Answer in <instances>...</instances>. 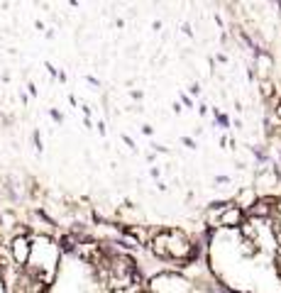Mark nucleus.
I'll use <instances>...</instances> for the list:
<instances>
[{"label": "nucleus", "mask_w": 281, "mask_h": 293, "mask_svg": "<svg viewBox=\"0 0 281 293\" xmlns=\"http://www.w3.org/2000/svg\"><path fill=\"white\" fill-rule=\"evenodd\" d=\"M244 215L247 220H269L276 215V198H271V196H259V198H254L252 205L244 210Z\"/></svg>", "instance_id": "f257e3e1"}, {"label": "nucleus", "mask_w": 281, "mask_h": 293, "mask_svg": "<svg viewBox=\"0 0 281 293\" xmlns=\"http://www.w3.org/2000/svg\"><path fill=\"white\" fill-rule=\"evenodd\" d=\"M244 222H247L244 208H240L237 203H230L225 210H220V215H218V225L220 227H242Z\"/></svg>", "instance_id": "f03ea898"}, {"label": "nucleus", "mask_w": 281, "mask_h": 293, "mask_svg": "<svg viewBox=\"0 0 281 293\" xmlns=\"http://www.w3.org/2000/svg\"><path fill=\"white\" fill-rule=\"evenodd\" d=\"M13 259H15V264L18 266H27L30 264V254H32V239L30 237H15L13 239Z\"/></svg>", "instance_id": "7ed1b4c3"}, {"label": "nucleus", "mask_w": 281, "mask_h": 293, "mask_svg": "<svg viewBox=\"0 0 281 293\" xmlns=\"http://www.w3.org/2000/svg\"><path fill=\"white\" fill-rule=\"evenodd\" d=\"M32 139H35V146H37V152H42V149H44V144H42V134H39V129H35Z\"/></svg>", "instance_id": "20e7f679"}, {"label": "nucleus", "mask_w": 281, "mask_h": 293, "mask_svg": "<svg viewBox=\"0 0 281 293\" xmlns=\"http://www.w3.org/2000/svg\"><path fill=\"white\" fill-rule=\"evenodd\" d=\"M215 122H218L220 127H227V125H230V120H227V115H223V112H218V117H215Z\"/></svg>", "instance_id": "39448f33"}, {"label": "nucleus", "mask_w": 281, "mask_h": 293, "mask_svg": "<svg viewBox=\"0 0 281 293\" xmlns=\"http://www.w3.org/2000/svg\"><path fill=\"white\" fill-rule=\"evenodd\" d=\"M49 115H52V120H54V122H61V120H64V115H61L56 108H49Z\"/></svg>", "instance_id": "423d86ee"}, {"label": "nucleus", "mask_w": 281, "mask_h": 293, "mask_svg": "<svg viewBox=\"0 0 281 293\" xmlns=\"http://www.w3.org/2000/svg\"><path fill=\"white\" fill-rule=\"evenodd\" d=\"M262 93L266 95V98L271 95V83H269V81H262Z\"/></svg>", "instance_id": "0eeeda50"}, {"label": "nucleus", "mask_w": 281, "mask_h": 293, "mask_svg": "<svg viewBox=\"0 0 281 293\" xmlns=\"http://www.w3.org/2000/svg\"><path fill=\"white\" fill-rule=\"evenodd\" d=\"M274 232H276V242H279V247H281V222L274 225Z\"/></svg>", "instance_id": "6e6552de"}, {"label": "nucleus", "mask_w": 281, "mask_h": 293, "mask_svg": "<svg viewBox=\"0 0 281 293\" xmlns=\"http://www.w3.org/2000/svg\"><path fill=\"white\" fill-rule=\"evenodd\" d=\"M86 78H88V83H91V86H100V81H98L95 76H86Z\"/></svg>", "instance_id": "1a4fd4ad"}, {"label": "nucleus", "mask_w": 281, "mask_h": 293, "mask_svg": "<svg viewBox=\"0 0 281 293\" xmlns=\"http://www.w3.org/2000/svg\"><path fill=\"white\" fill-rule=\"evenodd\" d=\"M274 261H276V269H279V274H281V247H279V254H276Z\"/></svg>", "instance_id": "9d476101"}, {"label": "nucleus", "mask_w": 281, "mask_h": 293, "mask_svg": "<svg viewBox=\"0 0 281 293\" xmlns=\"http://www.w3.org/2000/svg\"><path fill=\"white\" fill-rule=\"evenodd\" d=\"M181 100H184V105H188V108H191V105H193V100H191V98H188V95H181Z\"/></svg>", "instance_id": "9b49d317"}, {"label": "nucleus", "mask_w": 281, "mask_h": 293, "mask_svg": "<svg viewBox=\"0 0 281 293\" xmlns=\"http://www.w3.org/2000/svg\"><path fill=\"white\" fill-rule=\"evenodd\" d=\"M184 144H186V146H191V149H193V146H196V142H193V139H188V137H186V139H184Z\"/></svg>", "instance_id": "f8f14e48"}, {"label": "nucleus", "mask_w": 281, "mask_h": 293, "mask_svg": "<svg viewBox=\"0 0 281 293\" xmlns=\"http://www.w3.org/2000/svg\"><path fill=\"white\" fill-rule=\"evenodd\" d=\"M276 215H281V198H276Z\"/></svg>", "instance_id": "ddd939ff"}, {"label": "nucleus", "mask_w": 281, "mask_h": 293, "mask_svg": "<svg viewBox=\"0 0 281 293\" xmlns=\"http://www.w3.org/2000/svg\"><path fill=\"white\" fill-rule=\"evenodd\" d=\"M276 117H279V120H281V103H279V105H276Z\"/></svg>", "instance_id": "4468645a"}]
</instances>
